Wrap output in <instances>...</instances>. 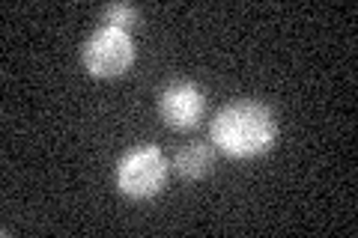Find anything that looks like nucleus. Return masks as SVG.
I'll list each match as a JSON object with an SVG mask.
<instances>
[{"label":"nucleus","instance_id":"obj_1","mask_svg":"<svg viewBox=\"0 0 358 238\" xmlns=\"http://www.w3.org/2000/svg\"><path fill=\"white\" fill-rule=\"evenodd\" d=\"M209 137L227 158H257L272 149L278 119L260 101H233L215 113Z\"/></svg>","mask_w":358,"mask_h":238},{"label":"nucleus","instance_id":"obj_2","mask_svg":"<svg viewBox=\"0 0 358 238\" xmlns=\"http://www.w3.org/2000/svg\"><path fill=\"white\" fill-rule=\"evenodd\" d=\"M134 57V42L129 36V30H117V27H99L90 33V39L81 48V63L84 72L93 77H120L131 69Z\"/></svg>","mask_w":358,"mask_h":238},{"label":"nucleus","instance_id":"obj_3","mask_svg":"<svg viewBox=\"0 0 358 238\" xmlns=\"http://www.w3.org/2000/svg\"><path fill=\"white\" fill-rule=\"evenodd\" d=\"M167 182V158L159 146H134L117 164V188L131 200L162 194Z\"/></svg>","mask_w":358,"mask_h":238},{"label":"nucleus","instance_id":"obj_4","mask_svg":"<svg viewBox=\"0 0 358 238\" xmlns=\"http://www.w3.org/2000/svg\"><path fill=\"white\" fill-rule=\"evenodd\" d=\"M203 107H206L203 89L192 81L167 84L159 96V117H162L164 126L173 128V131L194 128L200 122V117H203Z\"/></svg>","mask_w":358,"mask_h":238},{"label":"nucleus","instance_id":"obj_5","mask_svg":"<svg viewBox=\"0 0 358 238\" xmlns=\"http://www.w3.org/2000/svg\"><path fill=\"white\" fill-rule=\"evenodd\" d=\"M173 167H176V173L185 179H203L212 173V167H215V155H212V149L203 143H188L176 152Z\"/></svg>","mask_w":358,"mask_h":238},{"label":"nucleus","instance_id":"obj_6","mask_svg":"<svg viewBox=\"0 0 358 238\" xmlns=\"http://www.w3.org/2000/svg\"><path fill=\"white\" fill-rule=\"evenodd\" d=\"M102 21L105 27H117V30H129L141 21V13L129 3H110L105 13H102Z\"/></svg>","mask_w":358,"mask_h":238}]
</instances>
